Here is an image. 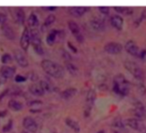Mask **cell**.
<instances>
[{
  "label": "cell",
  "mask_w": 146,
  "mask_h": 133,
  "mask_svg": "<svg viewBox=\"0 0 146 133\" xmlns=\"http://www.w3.org/2000/svg\"><path fill=\"white\" fill-rule=\"evenodd\" d=\"M41 66L44 71L51 77L55 78H61L65 74L64 68L56 62L49 59H44L41 62Z\"/></svg>",
  "instance_id": "1"
},
{
  "label": "cell",
  "mask_w": 146,
  "mask_h": 133,
  "mask_svg": "<svg viewBox=\"0 0 146 133\" xmlns=\"http://www.w3.org/2000/svg\"><path fill=\"white\" fill-rule=\"evenodd\" d=\"M113 90L115 93L123 96H125L128 94L129 82L123 74H118L114 77Z\"/></svg>",
  "instance_id": "2"
},
{
  "label": "cell",
  "mask_w": 146,
  "mask_h": 133,
  "mask_svg": "<svg viewBox=\"0 0 146 133\" xmlns=\"http://www.w3.org/2000/svg\"><path fill=\"white\" fill-rule=\"evenodd\" d=\"M124 67L131 74L133 75L135 78L139 80H143L144 79L145 75H144L143 70L136 63L131 61H126L124 63Z\"/></svg>",
  "instance_id": "3"
},
{
  "label": "cell",
  "mask_w": 146,
  "mask_h": 133,
  "mask_svg": "<svg viewBox=\"0 0 146 133\" xmlns=\"http://www.w3.org/2000/svg\"><path fill=\"white\" fill-rule=\"evenodd\" d=\"M30 40L36 52L40 55L44 54V49L41 46V40L39 33L36 29H34L30 31Z\"/></svg>",
  "instance_id": "4"
},
{
  "label": "cell",
  "mask_w": 146,
  "mask_h": 133,
  "mask_svg": "<svg viewBox=\"0 0 146 133\" xmlns=\"http://www.w3.org/2000/svg\"><path fill=\"white\" fill-rule=\"evenodd\" d=\"M96 98V93L95 90L90 89L87 92L86 98V107L85 110H84V116L85 117L89 116Z\"/></svg>",
  "instance_id": "5"
},
{
  "label": "cell",
  "mask_w": 146,
  "mask_h": 133,
  "mask_svg": "<svg viewBox=\"0 0 146 133\" xmlns=\"http://www.w3.org/2000/svg\"><path fill=\"white\" fill-rule=\"evenodd\" d=\"M68 26L69 29L71 30V31L72 32V34H74V37H75L76 39L78 41V42H83L84 40V36L82 35L81 32V30H80L79 27H78V24L75 21H72V20H70L68 22Z\"/></svg>",
  "instance_id": "6"
},
{
  "label": "cell",
  "mask_w": 146,
  "mask_h": 133,
  "mask_svg": "<svg viewBox=\"0 0 146 133\" xmlns=\"http://www.w3.org/2000/svg\"><path fill=\"white\" fill-rule=\"evenodd\" d=\"M125 124L138 131H142L145 129V124L143 121L138 118H129L125 120Z\"/></svg>",
  "instance_id": "7"
},
{
  "label": "cell",
  "mask_w": 146,
  "mask_h": 133,
  "mask_svg": "<svg viewBox=\"0 0 146 133\" xmlns=\"http://www.w3.org/2000/svg\"><path fill=\"white\" fill-rule=\"evenodd\" d=\"M104 49L109 54H116L122 51L123 47L120 43L111 41V42H108L106 44L104 47Z\"/></svg>",
  "instance_id": "8"
},
{
  "label": "cell",
  "mask_w": 146,
  "mask_h": 133,
  "mask_svg": "<svg viewBox=\"0 0 146 133\" xmlns=\"http://www.w3.org/2000/svg\"><path fill=\"white\" fill-rule=\"evenodd\" d=\"M23 126L26 130L31 132H36L38 129V125L35 120L31 117H26L23 120Z\"/></svg>",
  "instance_id": "9"
},
{
  "label": "cell",
  "mask_w": 146,
  "mask_h": 133,
  "mask_svg": "<svg viewBox=\"0 0 146 133\" xmlns=\"http://www.w3.org/2000/svg\"><path fill=\"white\" fill-rule=\"evenodd\" d=\"M30 42H31V40H30V31L28 29V28L26 27V28H24L22 34L21 36V39H20V45H21L22 49H24V51H27L29 46Z\"/></svg>",
  "instance_id": "10"
},
{
  "label": "cell",
  "mask_w": 146,
  "mask_h": 133,
  "mask_svg": "<svg viewBox=\"0 0 146 133\" xmlns=\"http://www.w3.org/2000/svg\"><path fill=\"white\" fill-rule=\"evenodd\" d=\"M14 56L17 62L21 67H27L29 65V62L27 57H25V55L23 54L22 51L20 49H14Z\"/></svg>",
  "instance_id": "11"
},
{
  "label": "cell",
  "mask_w": 146,
  "mask_h": 133,
  "mask_svg": "<svg viewBox=\"0 0 146 133\" xmlns=\"http://www.w3.org/2000/svg\"><path fill=\"white\" fill-rule=\"evenodd\" d=\"M125 49L127 52L133 56H139L140 49L136 43L133 40H129L125 44Z\"/></svg>",
  "instance_id": "12"
},
{
  "label": "cell",
  "mask_w": 146,
  "mask_h": 133,
  "mask_svg": "<svg viewBox=\"0 0 146 133\" xmlns=\"http://www.w3.org/2000/svg\"><path fill=\"white\" fill-rule=\"evenodd\" d=\"M133 112L134 115L140 120L145 117V107L141 102L138 101L135 103V107L133 110Z\"/></svg>",
  "instance_id": "13"
},
{
  "label": "cell",
  "mask_w": 146,
  "mask_h": 133,
  "mask_svg": "<svg viewBox=\"0 0 146 133\" xmlns=\"http://www.w3.org/2000/svg\"><path fill=\"white\" fill-rule=\"evenodd\" d=\"M88 9L86 7H71L68 8V13L73 17H79L85 14Z\"/></svg>",
  "instance_id": "14"
},
{
  "label": "cell",
  "mask_w": 146,
  "mask_h": 133,
  "mask_svg": "<svg viewBox=\"0 0 146 133\" xmlns=\"http://www.w3.org/2000/svg\"><path fill=\"white\" fill-rule=\"evenodd\" d=\"M15 72L16 69L9 66H2L0 69V74L4 79L11 78L15 74Z\"/></svg>",
  "instance_id": "15"
},
{
  "label": "cell",
  "mask_w": 146,
  "mask_h": 133,
  "mask_svg": "<svg viewBox=\"0 0 146 133\" xmlns=\"http://www.w3.org/2000/svg\"><path fill=\"white\" fill-rule=\"evenodd\" d=\"M1 30H2L4 36H5L7 39L11 40H13L15 39V32H14V29L11 28V27L9 24H7V23H4V24H1Z\"/></svg>",
  "instance_id": "16"
},
{
  "label": "cell",
  "mask_w": 146,
  "mask_h": 133,
  "mask_svg": "<svg viewBox=\"0 0 146 133\" xmlns=\"http://www.w3.org/2000/svg\"><path fill=\"white\" fill-rule=\"evenodd\" d=\"M91 24L93 29H95L96 31H102L105 29V23H104V20L98 17L93 19L91 21Z\"/></svg>",
  "instance_id": "17"
},
{
  "label": "cell",
  "mask_w": 146,
  "mask_h": 133,
  "mask_svg": "<svg viewBox=\"0 0 146 133\" xmlns=\"http://www.w3.org/2000/svg\"><path fill=\"white\" fill-rule=\"evenodd\" d=\"M30 92L34 95L36 96H42L43 94L45 93L44 90H43L42 87H41L39 83H35V84H32L29 86V88Z\"/></svg>",
  "instance_id": "18"
},
{
  "label": "cell",
  "mask_w": 146,
  "mask_h": 133,
  "mask_svg": "<svg viewBox=\"0 0 146 133\" xmlns=\"http://www.w3.org/2000/svg\"><path fill=\"white\" fill-rule=\"evenodd\" d=\"M111 23L115 29H121L123 24V19L120 15H113L111 18Z\"/></svg>",
  "instance_id": "19"
},
{
  "label": "cell",
  "mask_w": 146,
  "mask_h": 133,
  "mask_svg": "<svg viewBox=\"0 0 146 133\" xmlns=\"http://www.w3.org/2000/svg\"><path fill=\"white\" fill-rule=\"evenodd\" d=\"M14 17H15V20L17 21V22H18L19 24H24V21H25V13L22 8L18 7L16 9L15 11H14Z\"/></svg>",
  "instance_id": "20"
},
{
  "label": "cell",
  "mask_w": 146,
  "mask_h": 133,
  "mask_svg": "<svg viewBox=\"0 0 146 133\" xmlns=\"http://www.w3.org/2000/svg\"><path fill=\"white\" fill-rule=\"evenodd\" d=\"M77 92V90L76 88H68V89H66L65 90L62 91L60 94L61 95V97H62L63 99H69L71 97H72L73 96H74L76 94V93Z\"/></svg>",
  "instance_id": "21"
},
{
  "label": "cell",
  "mask_w": 146,
  "mask_h": 133,
  "mask_svg": "<svg viewBox=\"0 0 146 133\" xmlns=\"http://www.w3.org/2000/svg\"><path fill=\"white\" fill-rule=\"evenodd\" d=\"M66 124L68 126V127H71L72 130H74L76 132H80V126L78 124V123L76 121H75L73 119L70 118V117H67L65 120Z\"/></svg>",
  "instance_id": "22"
},
{
  "label": "cell",
  "mask_w": 146,
  "mask_h": 133,
  "mask_svg": "<svg viewBox=\"0 0 146 133\" xmlns=\"http://www.w3.org/2000/svg\"><path fill=\"white\" fill-rule=\"evenodd\" d=\"M8 107L13 111H19L23 108V104L15 100H11L8 102Z\"/></svg>",
  "instance_id": "23"
},
{
  "label": "cell",
  "mask_w": 146,
  "mask_h": 133,
  "mask_svg": "<svg viewBox=\"0 0 146 133\" xmlns=\"http://www.w3.org/2000/svg\"><path fill=\"white\" fill-rule=\"evenodd\" d=\"M114 9L118 13L123 14L125 15H130L133 13V10L132 8L128 7H114Z\"/></svg>",
  "instance_id": "24"
},
{
  "label": "cell",
  "mask_w": 146,
  "mask_h": 133,
  "mask_svg": "<svg viewBox=\"0 0 146 133\" xmlns=\"http://www.w3.org/2000/svg\"><path fill=\"white\" fill-rule=\"evenodd\" d=\"M58 34V30H56V29L52 30V31L48 34V36H47L46 37L47 44H48L49 45L54 44V42L55 41L56 38V36Z\"/></svg>",
  "instance_id": "25"
},
{
  "label": "cell",
  "mask_w": 146,
  "mask_h": 133,
  "mask_svg": "<svg viewBox=\"0 0 146 133\" xmlns=\"http://www.w3.org/2000/svg\"><path fill=\"white\" fill-rule=\"evenodd\" d=\"M27 23L30 27H36L38 24V19L36 14H33V13L30 14L28 20H27Z\"/></svg>",
  "instance_id": "26"
},
{
  "label": "cell",
  "mask_w": 146,
  "mask_h": 133,
  "mask_svg": "<svg viewBox=\"0 0 146 133\" xmlns=\"http://www.w3.org/2000/svg\"><path fill=\"white\" fill-rule=\"evenodd\" d=\"M56 17L54 16V14H49L46 18L45 19V21H44V24L42 25V29H44V28H47L48 27V26L51 25L52 23H54V21H55Z\"/></svg>",
  "instance_id": "27"
},
{
  "label": "cell",
  "mask_w": 146,
  "mask_h": 133,
  "mask_svg": "<svg viewBox=\"0 0 146 133\" xmlns=\"http://www.w3.org/2000/svg\"><path fill=\"white\" fill-rule=\"evenodd\" d=\"M66 67L67 70L71 73V74H76L78 72V68L76 65L71 62H66Z\"/></svg>",
  "instance_id": "28"
},
{
  "label": "cell",
  "mask_w": 146,
  "mask_h": 133,
  "mask_svg": "<svg viewBox=\"0 0 146 133\" xmlns=\"http://www.w3.org/2000/svg\"><path fill=\"white\" fill-rule=\"evenodd\" d=\"M39 84L43 90H44V92H50L51 90V87L50 84L45 80H41L39 82Z\"/></svg>",
  "instance_id": "29"
},
{
  "label": "cell",
  "mask_w": 146,
  "mask_h": 133,
  "mask_svg": "<svg viewBox=\"0 0 146 133\" xmlns=\"http://www.w3.org/2000/svg\"><path fill=\"white\" fill-rule=\"evenodd\" d=\"M1 60L3 64H7V63L10 62L11 61V55L8 54V53H5V54H4L1 56Z\"/></svg>",
  "instance_id": "30"
},
{
  "label": "cell",
  "mask_w": 146,
  "mask_h": 133,
  "mask_svg": "<svg viewBox=\"0 0 146 133\" xmlns=\"http://www.w3.org/2000/svg\"><path fill=\"white\" fill-rule=\"evenodd\" d=\"M11 127H12V120H9V121L7 122V124H5V125L3 127V132H7L10 131Z\"/></svg>",
  "instance_id": "31"
},
{
  "label": "cell",
  "mask_w": 146,
  "mask_h": 133,
  "mask_svg": "<svg viewBox=\"0 0 146 133\" xmlns=\"http://www.w3.org/2000/svg\"><path fill=\"white\" fill-rule=\"evenodd\" d=\"M113 125L115 127H119V128H123L124 127V124L120 119H117L113 122Z\"/></svg>",
  "instance_id": "32"
},
{
  "label": "cell",
  "mask_w": 146,
  "mask_h": 133,
  "mask_svg": "<svg viewBox=\"0 0 146 133\" xmlns=\"http://www.w3.org/2000/svg\"><path fill=\"white\" fill-rule=\"evenodd\" d=\"M98 9L102 14H108L110 11L109 7H98Z\"/></svg>",
  "instance_id": "33"
},
{
  "label": "cell",
  "mask_w": 146,
  "mask_h": 133,
  "mask_svg": "<svg viewBox=\"0 0 146 133\" xmlns=\"http://www.w3.org/2000/svg\"><path fill=\"white\" fill-rule=\"evenodd\" d=\"M26 80H27V77L20 75V74H18L15 77V81L17 82H25Z\"/></svg>",
  "instance_id": "34"
},
{
  "label": "cell",
  "mask_w": 146,
  "mask_h": 133,
  "mask_svg": "<svg viewBox=\"0 0 146 133\" xmlns=\"http://www.w3.org/2000/svg\"><path fill=\"white\" fill-rule=\"evenodd\" d=\"M62 55H63V57H64V58L65 59H66L68 61L72 59V57H71V56L70 55L69 53H68V51H65V50H64V51H63Z\"/></svg>",
  "instance_id": "35"
},
{
  "label": "cell",
  "mask_w": 146,
  "mask_h": 133,
  "mask_svg": "<svg viewBox=\"0 0 146 133\" xmlns=\"http://www.w3.org/2000/svg\"><path fill=\"white\" fill-rule=\"evenodd\" d=\"M7 15L4 13L0 12V24H3L4 23H6V21H7Z\"/></svg>",
  "instance_id": "36"
},
{
  "label": "cell",
  "mask_w": 146,
  "mask_h": 133,
  "mask_svg": "<svg viewBox=\"0 0 146 133\" xmlns=\"http://www.w3.org/2000/svg\"><path fill=\"white\" fill-rule=\"evenodd\" d=\"M42 9H44V10H48V11H54L57 8L55 6H51V7H42Z\"/></svg>",
  "instance_id": "37"
},
{
  "label": "cell",
  "mask_w": 146,
  "mask_h": 133,
  "mask_svg": "<svg viewBox=\"0 0 146 133\" xmlns=\"http://www.w3.org/2000/svg\"><path fill=\"white\" fill-rule=\"evenodd\" d=\"M138 90H139L140 92H141V94H145V92H146L145 87H144V85H143V84H141V86L138 87Z\"/></svg>",
  "instance_id": "38"
},
{
  "label": "cell",
  "mask_w": 146,
  "mask_h": 133,
  "mask_svg": "<svg viewBox=\"0 0 146 133\" xmlns=\"http://www.w3.org/2000/svg\"><path fill=\"white\" fill-rule=\"evenodd\" d=\"M68 47H69V48L71 49L73 51H74V52H76V51H77V49L76 48L75 46L73 45V44H71V42H68Z\"/></svg>",
  "instance_id": "39"
},
{
  "label": "cell",
  "mask_w": 146,
  "mask_h": 133,
  "mask_svg": "<svg viewBox=\"0 0 146 133\" xmlns=\"http://www.w3.org/2000/svg\"><path fill=\"white\" fill-rule=\"evenodd\" d=\"M139 57L142 59L145 58V57H146V50L145 49L142 50V51H140Z\"/></svg>",
  "instance_id": "40"
},
{
  "label": "cell",
  "mask_w": 146,
  "mask_h": 133,
  "mask_svg": "<svg viewBox=\"0 0 146 133\" xmlns=\"http://www.w3.org/2000/svg\"><path fill=\"white\" fill-rule=\"evenodd\" d=\"M41 101H40V100H33V101H31L30 102L29 104L30 105H33V104H41Z\"/></svg>",
  "instance_id": "41"
},
{
  "label": "cell",
  "mask_w": 146,
  "mask_h": 133,
  "mask_svg": "<svg viewBox=\"0 0 146 133\" xmlns=\"http://www.w3.org/2000/svg\"><path fill=\"white\" fill-rule=\"evenodd\" d=\"M29 78H31V80H37V76L36 75L35 73H34V72L31 73V75L29 76Z\"/></svg>",
  "instance_id": "42"
},
{
  "label": "cell",
  "mask_w": 146,
  "mask_h": 133,
  "mask_svg": "<svg viewBox=\"0 0 146 133\" xmlns=\"http://www.w3.org/2000/svg\"><path fill=\"white\" fill-rule=\"evenodd\" d=\"M8 92H9V90H8V89H7V90H4V91L3 92L1 93V94H0V100H1V99H2L3 97H4V96H5L6 94H7V93H8Z\"/></svg>",
  "instance_id": "43"
},
{
  "label": "cell",
  "mask_w": 146,
  "mask_h": 133,
  "mask_svg": "<svg viewBox=\"0 0 146 133\" xmlns=\"http://www.w3.org/2000/svg\"><path fill=\"white\" fill-rule=\"evenodd\" d=\"M97 133H105V132H104V130H100V131H98Z\"/></svg>",
  "instance_id": "44"
},
{
  "label": "cell",
  "mask_w": 146,
  "mask_h": 133,
  "mask_svg": "<svg viewBox=\"0 0 146 133\" xmlns=\"http://www.w3.org/2000/svg\"><path fill=\"white\" fill-rule=\"evenodd\" d=\"M21 133H27V131H23Z\"/></svg>",
  "instance_id": "45"
},
{
  "label": "cell",
  "mask_w": 146,
  "mask_h": 133,
  "mask_svg": "<svg viewBox=\"0 0 146 133\" xmlns=\"http://www.w3.org/2000/svg\"><path fill=\"white\" fill-rule=\"evenodd\" d=\"M145 133H146V130H145Z\"/></svg>",
  "instance_id": "46"
},
{
  "label": "cell",
  "mask_w": 146,
  "mask_h": 133,
  "mask_svg": "<svg viewBox=\"0 0 146 133\" xmlns=\"http://www.w3.org/2000/svg\"><path fill=\"white\" fill-rule=\"evenodd\" d=\"M53 133H56V132H53Z\"/></svg>",
  "instance_id": "47"
}]
</instances>
